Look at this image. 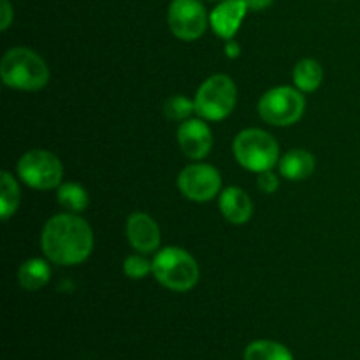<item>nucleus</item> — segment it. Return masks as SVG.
I'll list each match as a JSON object with an SVG mask.
<instances>
[{"label":"nucleus","mask_w":360,"mask_h":360,"mask_svg":"<svg viewBox=\"0 0 360 360\" xmlns=\"http://www.w3.org/2000/svg\"><path fill=\"white\" fill-rule=\"evenodd\" d=\"M41 246L48 260L58 266H77L94 250V232L76 213H60L46 221Z\"/></svg>","instance_id":"obj_1"},{"label":"nucleus","mask_w":360,"mask_h":360,"mask_svg":"<svg viewBox=\"0 0 360 360\" xmlns=\"http://www.w3.org/2000/svg\"><path fill=\"white\" fill-rule=\"evenodd\" d=\"M0 76L6 86L14 90L37 91L49 81V69L42 56L28 48H11L0 62Z\"/></svg>","instance_id":"obj_2"},{"label":"nucleus","mask_w":360,"mask_h":360,"mask_svg":"<svg viewBox=\"0 0 360 360\" xmlns=\"http://www.w3.org/2000/svg\"><path fill=\"white\" fill-rule=\"evenodd\" d=\"M153 274L160 285L174 292H188L200 276L199 264L186 250L167 246L153 259Z\"/></svg>","instance_id":"obj_3"},{"label":"nucleus","mask_w":360,"mask_h":360,"mask_svg":"<svg viewBox=\"0 0 360 360\" xmlns=\"http://www.w3.org/2000/svg\"><path fill=\"white\" fill-rule=\"evenodd\" d=\"M232 151L241 167L252 172L271 171L280 162V146L262 129H246L236 136Z\"/></svg>","instance_id":"obj_4"},{"label":"nucleus","mask_w":360,"mask_h":360,"mask_svg":"<svg viewBox=\"0 0 360 360\" xmlns=\"http://www.w3.org/2000/svg\"><path fill=\"white\" fill-rule=\"evenodd\" d=\"M195 112L207 122H220L227 118L238 102V88L236 83L225 74H214L207 77L197 90Z\"/></svg>","instance_id":"obj_5"},{"label":"nucleus","mask_w":360,"mask_h":360,"mask_svg":"<svg viewBox=\"0 0 360 360\" xmlns=\"http://www.w3.org/2000/svg\"><path fill=\"white\" fill-rule=\"evenodd\" d=\"M306 98L301 90L292 86H276L260 97L259 112L264 122L274 127H290L302 118Z\"/></svg>","instance_id":"obj_6"},{"label":"nucleus","mask_w":360,"mask_h":360,"mask_svg":"<svg viewBox=\"0 0 360 360\" xmlns=\"http://www.w3.org/2000/svg\"><path fill=\"white\" fill-rule=\"evenodd\" d=\"M18 176L35 190H53L62 183L63 167L60 158L48 150H30L18 162Z\"/></svg>","instance_id":"obj_7"},{"label":"nucleus","mask_w":360,"mask_h":360,"mask_svg":"<svg viewBox=\"0 0 360 360\" xmlns=\"http://www.w3.org/2000/svg\"><path fill=\"white\" fill-rule=\"evenodd\" d=\"M167 21L176 37L181 41H195L206 32L207 13L199 0H172Z\"/></svg>","instance_id":"obj_8"},{"label":"nucleus","mask_w":360,"mask_h":360,"mask_svg":"<svg viewBox=\"0 0 360 360\" xmlns=\"http://www.w3.org/2000/svg\"><path fill=\"white\" fill-rule=\"evenodd\" d=\"M178 188L186 199L207 202L221 190V176L213 165L192 164L178 176Z\"/></svg>","instance_id":"obj_9"},{"label":"nucleus","mask_w":360,"mask_h":360,"mask_svg":"<svg viewBox=\"0 0 360 360\" xmlns=\"http://www.w3.org/2000/svg\"><path fill=\"white\" fill-rule=\"evenodd\" d=\"M178 144L183 155L192 160L207 157L213 146V134L202 118H188L178 127Z\"/></svg>","instance_id":"obj_10"},{"label":"nucleus","mask_w":360,"mask_h":360,"mask_svg":"<svg viewBox=\"0 0 360 360\" xmlns=\"http://www.w3.org/2000/svg\"><path fill=\"white\" fill-rule=\"evenodd\" d=\"M127 239L139 253H153L160 246V229L146 213H134L127 220Z\"/></svg>","instance_id":"obj_11"},{"label":"nucleus","mask_w":360,"mask_h":360,"mask_svg":"<svg viewBox=\"0 0 360 360\" xmlns=\"http://www.w3.org/2000/svg\"><path fill=\"white\" fill-rule=\"evenodd\" d=\"M248 11V6L243 0H224L211 11V28L218 37L229 41L239 30Z\"/></svg>","instance_id":"obj_12"},{"label":"nucleus","mask_w":360,"mask_h":360,"mask_svg":"<svg viewBox=\"0 0 360 360\" xmlns=\"http://www.w3.org/2000/svg\"><path fill=\"white\" fill-rule=\"evenodd\" d=\"M221 214L225 220L234 225H243L252 218L253 214V202L248 193L238 186H229L220 193L218 200Z\"/></svg>","instance_id":"obj_13"},{"label":"nucleus","mask_w":360,"mask_h":360,"mask_svg":"<svg viewBox=\"0 0 360 360\" xmlns=\"http://www.w3.org/2000/svg\"><path fill=\"white\" fill-rule=\"evenodd\" d=\"M278 167L283 178L290 181H302L315 171V157L306 150H292L280 158Z\"/></svg>","instance_id":"obj_14"},{"label":"nucleus","mask_w":360,"mask_h":360,"mask_svg":"<svg viewBox=\"0 0 360 360\" xmlns=\"http://www.w3.org/2000/svg\"><path fill=\"white\" fill-rule=\"evenodd\" d=\"M49 278H51V269H49L48 262L42 259L27 260L21 264L20 271H18V281L28 292H35L46 287Z\"/></svg>","instance_id":"obj_15"},{"label":"nucleus","mask_w":360,"mask_h":360,"mask_svg":"<svg viewBox=\"0 0 360 360\" xmlns=\"http://www.w3.org/2000/svg\"><path fill=\"white\" fill-rule=\"evenodd\" d=\"M292 76H294V83L295 86H297V90L309 94V91H315L316 88L322 84L323 69L316 60L302 58L301 62L295 65Z\"/></svg>","instance_id":"obj_16"},{"label":"nucleus","mask_w":360,"mask_h":360,"mask_svg":"<svg viewBox=\"0 0 360 360\" xmlns=\"http://www.w3.org/2000/svg\"><path fill=\"white\" fill-rule=\"evenodd\" d=\"M245 360H294V357H292L290 350L281 343L259 340L246 347Z\"/></svg>","instance_id":"obj_17"},{"label":"nucleus","mask_w":360,"mask_h":360,"mask_svg":"<svg viewBox=\"0 0 360 360\" xmlns=\"http://www.w3.org/2000/svg\"><path fill=\"white\" fill-rule=\"evenodd\" d=\"M20 199V186L14 181L11 172L4 171L0 174V217H2V220H9L16 213Z\"/></svg>","instance_id":"obj_18"},{"label":"nucleus","mask_w":360,"mask_h":360,"mask_svg":"<svg viewBox=\"0 0 360 360\" xmlns=\"http://www.w3.org/2000/svg\"><path fill=\"white\" fill-rule=\"evenodd\" d=\"M56 199L58 204L67 210L69 213H81V211L86 210L88 206V193L77 183H63L58 186V192H56Z\"/></svg>","instance_id":"obj_19"},{"label":"nucleus","mask_w":360,"mask_h":360,"mask_svg":"<svg viewBox=\"0 0 360 360\" xmlns=\"http://www.w3.org/2000/svg\"><path fill=\"white\" fill-rule=\"evenodd\" d=\"M164 112L172 122H185L192 112H195V102L183 95H174L165 102Z\"/></svg>","instance_id":"obj_20"},{"label":"nucleus","mask_w":360,"mask_h":360,"mask_svg":"<svg viewBox=\"0 0 360 360\" xmlns=\"http://www.w3.org/2000/svg\"><path fill=\"white\" fill-rule=\"evenodd\" d=\"M123 273L132 280H143L148 274L153 273V262L141 255H130L123 262Z\"/></svg>","instance_id":"obj_21"},{"label":"nucleus","mask_w":360,"mask_h":360,"mask_svg":"<svg viewBox=\"0 0 360 360\" xmlns=\"http://www.w3.org/2000/svg\"><path fill=\"white\" fill-rule=\"evenodd\" d=\"M257 185H259V190L262 193H274L280 186V179L273 171H264L259 174Z\"/></svg>","instance_id":"obj_22"},{"label":"nucleus","mask_w":360,"mask_h":360,"mask_svg":"<svg viewBox=\"0 0 360 360\" xmlns=\"http://www.w3.org/2000/svg\"><path fill=\"white\" fill-rule=\"evenodd\" d=\"M14 11L9 0H0V30H7L13 23Z\"/></svg>","instance_id":"obj_23"},{"label":"nucleus","mask_w":360,"mask_h":360,"mask_svg":"<svg viewBox=\"0 0 360 360\" xmlns=\"http://www.w3.org/2000/svg\"><path fill=\"white\" fill-rule=\"evenodd\" d=\"M225 55H227L229 58H238V56L241 55V46L236 41H232V39H229L227 44H225Z\"/></svg>","instance_id":"obj_24"},{"label":"nucleus","mask_w":360,"mask_h":360,"mask_svg":"<svg viewBox=\"0 0 360 360\" xmlns=\"http://www.w3.org/2000/svg\"><path fill=\"white\" fill-rule=\"evenodd\" d=\"M243 2L248 6V9L262 11V9H266V7H269L274 0H243Z\"/></svg>","instance_id":"obj_25"}]
</instances>
